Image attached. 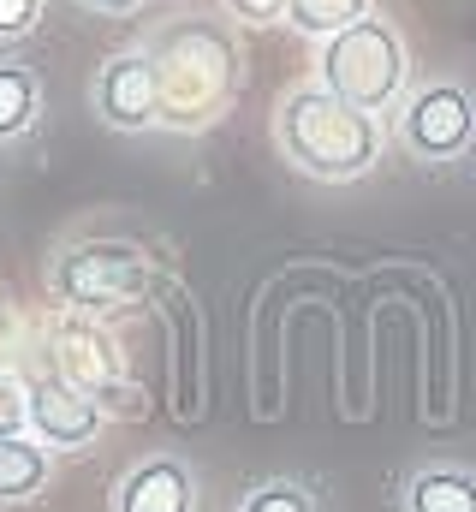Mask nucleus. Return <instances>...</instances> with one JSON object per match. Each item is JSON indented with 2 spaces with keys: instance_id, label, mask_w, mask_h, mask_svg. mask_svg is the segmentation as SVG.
Here are the masks:
<instances>
[{
  "instance_id": "obj_1",
  "label": "nucleus",
  "mask_w": 476,
  "mask_h": 512,
  "mask_svg": "<svg viewBox=\"0 0 476 512\" xmlns=\"http://www.w3.org/2000/svg\"><path fill=\"white\" fill-rule=\"evenodd\" d=\"M143 48L155 60V78H161V126L209 131L233 108L244 66H238V42L227 36V24H215V18H173Z\"/></svg>"
},
{
  "instance_id": "obj_2",
  "label": "nucleus",
  "mask_w": 476,
  "mask_h": 512,
  "mask_svg": "<svg viewBox=\"0 0 476 512\" xmlns=\"http://www.w3.org/2000/svg\"><path fill=\"white\" fill-rule=\"evenodd\" d=\"M274 143L316 185H352V179H363L381 161V126H375V114L328 96L322 84H304V90H292L280 102Z\"/></svg>"
},
{
  "instance_id": "obj_3",
  "label": "nucleus",
  "mask_w": 476,
  "mask_h": 512,
  "mask_svg": "<svg viewBox=\"0 0 476 512\" xmlns=\"http://www.w3.org/2000/svg\"><path fill=\"white\" fill-rule=\"evenodd\" d=\"M48 286L78 316H119L155 292V256L131 239H72L48 262Z\"/></svg>"
},
{
  "instance_id": "obj_4",
  "label": "nucleus",
  "mask_w": 476,
  "mask_h": 512,
  "mask_svg": "<svg viewBox=\"0 0 476 512\" xmlns=\"http://www.w3.org/2000/svg\"><path fill=\"white\" fill-rule=\"evenodd\" d=\"M322 90L352 102L363 114H387L399 96H405V78H411V60H405V42L387 18H357L340 36L322 42Z\"/></svg>"
},
{
  "instance_id": "obj_5",
  "label": "nucleus",
  "mask_w": 476,
  "mask_h": 512,
  "mask_svg": "<svg viewBox=\"0 0 476 512\" xmlns=\"http://www.w3.org/2000/svg\"><path fill=\"white\" fill-rule=\"evenodd\" d=\"M48 370L66 376L72 387H84L108 417H143V411H149V393L125 376L119 346L90 322V316H78V310L48 322Z\"/></svg>"
},
{
  "instance_id": "obj_6",
  "label": "nucleus",
  "mask_w": 476,
  "mask_h": 512,
  "mask_svg": "<svg viewBox=\"0 0 476 512\" xmlns=\"http://www.w3.org/2000/svg\"><path fill=\"white\" fill-rule=\"evenodd\" d=\"M399 143L417 161H459L476 143V96L453 78L423 84L399 114Z\"/></svg>"
},
{
  "instance_id": "obj_7",
  "label": "nucleus",
  "mask_w": 476,
  "mask_h": 512,
  "mask_svg": "<svg viewBox=\"0 0 476 512\" xmlns=\"http://www.w3.org/2000/svg\"><path fill=\"white\" fill-rule=\"evenodd\" d=\"M90 102H96L102 126H114V131L161 126V78H155L149 48H119V54H108L102 72H96V84H90Z\"/></svg>"
},
{
  "instance_id": "obj_8",
  "label": "nucleus",
  "mask_w": 476,
  "mask_h": 512,
  "mask_svg": "<svg viewBox=\"0 0 476 512\" xmlns=\"http://www.w3.org/2000/svg\"><path fill=\"white\" fill-rule=\"evenodd\" d=\"M102 423H108V411L84 393V387H72L66 376H36L30 382V435L48 447V453H84L96 435H102Z\"/></svg>"
},
{
  "instance_id": "obj_9",
  "label": "nucleus",
  "mask_w": 476,
  "mask_h": 512,
  "mask_svg": "<svg viewBox=\"0 0 476 512\" xmlns=\"http://www.w3.org/2000/svg\"><path fill=\"white\" fill-rule=\"evenodd\" d=\"M114 512H197V477L179 453L137 459L114 489Z\"/></svg>"
},
{
  "instance_id": "obj_10",
  "label": "nucleus",
  "mask_w": 476,
  "mask_h": 512,
  "mask_svg": "<svg viewBox=\"0 0 476 512\" xmlns=\"http://www.w3.org/2000/svg\"><path fill=\"white\" fill-rule=\"evenodd\" d=\"M405 512H476V471L465 465H423L405 477Z\"/></svg>"
},
{
  "instance_id": "obj_11",
  "label": "nucleus",
  "mask_w": 476,
  "mask_h": 512,
  "mask_svg": "<svg viewBox=\"0 0 476 512\" xmlns=\"http://www.w3.org/2000/svg\"><path fill=\"white\" fill-rule=\"evenodd\" d=\"M48 447L36 435H0V507H24L48 489Z\"/></svg>"
},
{
  "instance_id": "obj_12",
  "label": "nucleus",
  "mask_w": 476,
  "mask_h": 512,
  "mask_svg": "<svg viewBox=\"0 0 476 512\" xmlns=\"http://www.w3.org/2000/svg\"><path fill=\"white\" fill-rule=\"evenodd\" d=\"M42 120V84L30 66L18 60H0V143L24 137V131Z\"/></svg>"
},
{
  "instance_id": "obj_13",
  "label": "nucleus",
  "mask_w": 476,
  "mask_h": 512,
  "mask_svg": "<svg viewBox=\"0 0 476 512\" xmlns=\"http://www.w3.org/2000/svg\"><path fill=\"white\" fill-rule=\"evenodd\" d=\"M369 6L375 0H286V24H298L304 36H340L346 24H357V18H369Z\"/></svg>"
},
{
  "instance_id": "obj_14",
  "label": "nucleus",
  "mask_w": 476,
  "mask_h": 512,
  "mask_svg": "<svg viewBox=\"0 0 476 512\" xmlns=\"http://www.w3.org/2000/svg\"><path fill=\"white\" fill-rule=\"evenodd\" d=\"M238 512H322V507H316V495L298 477H268V483H256L238 501Z\"/></svg>"
},
{
  "instance_id": "obj_15",
  "label": "nucleus",
  "mask_w": 476,
  "mask_h": 512,
  "mask_svg": "<svg viewBox=\"0 0 476 512\" xmlns=\"http://www.w3.org/2000/svg\"><path fill=\"white\" fill-rule=\"evenodd\" d=\"M0 435H30V382L0 370Z\"/></svg>"
},
{
  "instance_id": "obj_16",
  "label": "nucleus",
  "mask_w": 476,
  "mask_h": 512,
  "mask_svg": "<svg viewBox=\"0 0 476 512\" xmlns=\"http://www.w3.org/2000/svg\"><path fill=\"white\" fill-rule=\"evenodd\" d=\"M48 0H0V48H18L36 24H42Z\"/></svg>"
},
{
  "instance_id": "obj_17",
  "label": "nucleus",
  "mask_w": 476,
  "mask_h": 512,
  "mask_svg": "<svg viewBox=\"0 0 476 512\" xmlns=\"http://www.w3.org/2000/svg\"><path fill=\"white\" fill-rule=\"evenodd\" d=\"M233 18L244 24H274V18H286V0H221Z\"/></svg>"
},
{
  "instance_id": "obj_18",
  "label": "nucleus",
  "mask_w": 476,
  "mask_h": 512,
  "mask_svg": "<svg viewBox=\"0 0 476 512\" xmlns=\"http://www.w3.org/2000/svg\"><path fill=\"white\" fill-rule=\"evenodd\" d=\"M12 364H18V316H12V304L0 292V370H12Z\"/></svg>"
},
{
  "instance_id": "obj_19",
  "label": "nucleus",
  "mask_w": 476,
  "mask_h": 512,
  "mask_svg": "<svg viewBox=\"0 0 476 512\" xmlns=\"http://www.w3.org/2000/svg\"><path fill=\"white\" fill-rule=\"evenodd\" d=\"M78 6H90V12H137L143 0H78Z\"/></svg>"
}]
</instances>
